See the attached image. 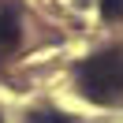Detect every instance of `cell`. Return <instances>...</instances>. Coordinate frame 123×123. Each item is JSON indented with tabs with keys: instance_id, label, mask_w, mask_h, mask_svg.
<instances>
[{
	"instance_id": "cell-1",
	"label": "cell",
	"mask_w": 123,
	"mask_h": 123,
	"mask_svg": "<svg viewBox=\"0 0 123 123\" xmlns=\"http://www.w3.org/2000/svg\"><path fill=\"white\" fill-rule=\"evenodd\" d=\"M78 90L93 105H123V49L86 60L78 67Z\"/></svg>"
},
{
	"instance_id": "cell-2",
	"label": "cell",
	"mask_w": 123,
	"mask_h": 123,
	"mask_svg": "<svg viewBox=\"0 0 123 123\" xmlns=\"http://www.w3.org/2000/svg\"><path fill=\"white\" fill-rule=\"evenodd\" d=\"M19 45V4L0 0V60Z\"/></svg>"
},
{
	"instance_id": "cell-3",
	"label": "cell",
	"mask_w": 123,
	"mask_h": 123,
	"mask_svg": "<svg viewBox=\"0 0 123 123\" xmlns=\"http://www.w3.org/2000/svg\"><path fill=\"white\" fill-rule=\"evenodd\" d=\"M30 123H71V116L52 112V108H37V112H30Z\"/></svg>"
},
{
	"instance_id": "cell-4",
	"label": "cell",
	"mask_w": 123,
	"mask_h": 123,
	"mask_svg": "<svg viewBox=\"0 0 123 123\" xmlns=\"http://www.w3.org/2000/svg\"><path fill=\"white\" fill-rule=\"evenodd\" d=\"M101 15H105L108 23L123 19V0H101Z\"/></svg>"
}]
</instances>
